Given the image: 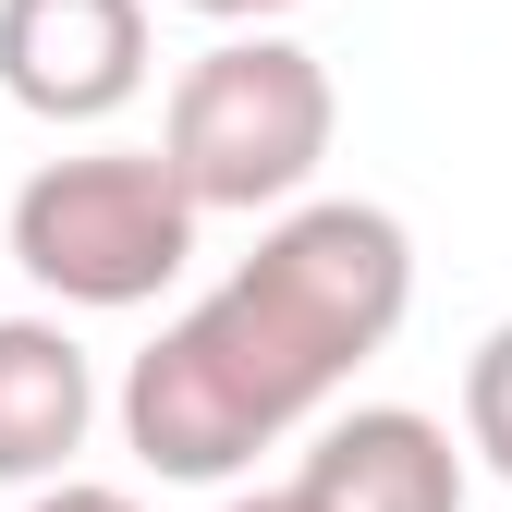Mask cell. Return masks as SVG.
<instances>
[{
    "label": "cell",
    "instance_id": "cell-1",
    "mask_svg": "<svg viewBox=\"0 0 512 512\" xmlns=\"http://www.w3.org/2000/svg\"><path fill=\"white\" fill-rule=\"evenodd\" d=\"M415 305V232L366 196H305L256 232V256L196 293L122 378V439L147 476L220 488L269 439H293L366 354H391Z\"/></svg>",
    "mask_w": 512,
    "mask_h": 512
},
{
    "label": "cell",
    "instance_id": "cell-2",
    "mask_svg": "<svg viewBox=\"0 0 512 512\" xmlns=\"http://www.w3.org/2000/svg\"><path fill=\"white\" fill-rule=\"evenodd\" d=\"M342 135V98H330V61L269 37V25H244L220 37L208 61H183V86L159 110V159L183 171V196H196L208 220H256V208H305V183L317 159H330Z\"/></svg>",
    "mask_w": 512,
    "mask_h": 512
},
{
    "label": "cell",
    "instance_id": "cell-3",
    "mask_svg": "<svg viewBox=\"0 0 512 512\" xmlns=\"http://www.w3.org/2000/svg\"><path fill=\"white\" fill-rule=\"evenodd\" d=\"M196 196L159 147H86V159H37L13 183V269L61 305H159L196 256Z\"/></svg>",
    "mask_w": 512,
    "mask_h": 512
},
{
    "label": "cell",
    "instance_id": "cell-4",
    "mask_svg": "<svg viewBox=\"0 0 512 512\" xmlns=\"http://www.w3.org/2000/svg\"><path fill=\"white\" fill-rule=\"evenodd\" d=\"M147 86V0H0V98L37 122H110Z\"/></svg>",
    "mask_w": 512,
    "mask_h": 512
},
{
    "label": "cell",
    "instance_id": "cell-5",
    "mask_svg": "<svg viewBox=\"0 0 512 512\" xmlns=\"http://www.w3.org/2000/svg\"><path fill=\"white\" fill-rule=\"evenodd\" d=\"M317 512H464V452L452 427L415 415V403H354L305 439V476Z\"/></svg>",
    "mask_w": 512,
    "mask_h": 512
},
{
    "label": "cell",
    "instance_id": "cell-6",
    "mask_svg": "<svg viewBox=\"0 0 512 512\" xmlns=\"http://www.w3.org/2000/svg\"><path fill=\"white\" fill-rule=\"evenodd\" d=\"M98 427V366L61 317H0V488H49Z\"/></svg>",
    "mask_w": 512,
    "mask_h": 512
},
{
    "label": "cell",
    "instance_id": "cell-7",
    "mask_svg": "<svg viewBox=\"0 0 512 512\" xmlns=\"http://www.w3.org/2000/svg\"><path fill=\"white\" fill-rule=\"evenodd\" d=\"M464 452L512 488V317H500V330L464 354Z\"/></svg>",
    "mask_w": 512,
    "mask_h": 512
},
{
    "label": "cell",
    "instance_id": "cell-8",
    "mask_svg": "<svg viewBox=\"0 0 512 512\" xmlns=\"http://www.w3.org/2000/svg\"><path fill=\"white\" fill-rule=\"evenodd\" d=\"M25 512H135V488H98V476H49Z\"/></svg>",
    "mask_w": 512,
    "mask_h": 512
},
{
    "label": "cell",
    "instance_id": "cell-9",
    "mask_svg": "<svg viewBox=\"0 0 512 512\" xmlns=\"http://www.w3.org/2000/svg\"><path fill=\"white\" fill-rule=\"evenodd\" d=\"M183 13H208V25H281V13H305V0H183Z\"/></svg>",
    "mask_w": 512,
    "mask_h": 512
},
{
    "label": "cell",
    "instance_id": "cell-10",
    "mask_svg": "<svg viewBox=\"0 0 512 512\" xmlns=\"http://www.w3.org/2000/svg\"><path fill=\"white\" fill-rule=\"evenodd\" d=\"M220 512H317L305 488H244V500H220Z\"/></svg>",
    "mask_w": 512,
    "mask_h": 512
}]
</instances>
